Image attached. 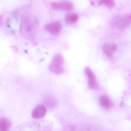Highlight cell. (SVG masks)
Wrapping results in <instances>:
<instances>
[{"instance_id":"6da1fadb","label":"cell","mask_w":131,"mask_h":131,"mask_svg":"<svg viewBox=\"0 0 131 131\" xmlns=\"http://www.w3.org/2000/svg\"><path fill=\"white\" fill-rule=\"evenodd\" d=\"M20 29L22 34L25 38L33 41L37 29V22L33 17L28 15H25L21 18Z\"/></svg>"},{"instance_id":"7a4b0ae2","label":"cell","mask_w":131,"mask_h":131,"mask_svg":"<svg viewBox=\"0 0 131 131\" xmlns=\"http://www.w3.org/2000/svg\"><path fill=\"white\" fill-rule=\"evenodd\" d=\"M64 63V59L62 55L60 54H57L53 58L48 68L50 71L56 74H61L64 71L63 66Z\"/></svg>"},{"instance_id":"3957f363","label":"cell","mask_w":131,"mask_h":131,"mask_svg":"<svg viewBox=\"0 0 131 131\" xmlns=\"http://www.w3.org/2000/svg\"><path fill=\"white\" fill-rule=\"evenodd\" d=\"M85 73L88 79L89 86L92 89H95L98 87V84L97 78L93 71L89 67L85 68Z\"/></svg>"},{"instance_id":"277c9868","label":"cell","mask_w":131,"mask_h":131,"mask_svg":"<svg viewBox=\"0 0 131 131\" xmlns=\"http://www.w3.org/2000/svg\"><path fill=\"white\" fill-rule=\"evenodd\" d=\"M47 113V108L43 105H38L35 107L32 113V116L35 119H40L45 116Z\"/></svg>"},{"instance_id":"5b68a950","label":"cell","mask_w":131,"mask_h":131,"mask_svg":"<svg viewBox=\"0 0 131 131\" xmlns=\"http://www.w3.org/2000/svg\"><path fill=\"white\" fill-rule=\"evenodd\" d=\"M45 28L51 34L58 35L61 31L62 26L59 22H55L47 25Z\"/></svg>"},{"instance_id":"8992f818","label":"cell","mask_w":131,"mask_h":131,"mask_svg":"<svg viewBox=\"0 0 131 131\" xmlns=\"http://www.w3.org/2000/svg\"><path fill=\"white\" fill-rule=\"evenodd\" d=\"M131 23V14L124 17L121 16L117 27L121 30H124Z\"/></svg>"},{"instance_id":"52a82bcc","label":"cell","mask_w":131,"mask_h":131,"mask_svg":"<svg viewBox=\"0 0 131 131\" xmlns=\"http://www.w3.org/2000/svg\"><path fill=\"white\" fill-rule=\"evenodd\" d=\"M117 47L115 44L105 43L102 47V51L105 55L108 58H111L113 56V53L116 50Z\"/></svg>"},{"instance_id":"ba28073f","label":"cell","mask_w":131,"mask_h":131,"mask_svg":"<svg viewBox=\"0 0 131 131\" xmlns=\"http://www.w3.org/2000/svg\"><path fill=\"white\" fill-rule=\"evenodd\" d=\"M99 102L101 106L106 110L110 108L112 105V104L110 99L105 95H102L99 97Z\"/></svg>"},{"instance_id":"9c48e42d","label":"cell","mask_w":131,"mask_h":131,"mask_svg":"<svg viewBox=\"0 0 131 131\" xmlns=\"http://www.w3.org/2000/svg\"><path fill=\"white\" fill-rule=\"evenodd\" d=\"M45 104L49 108H53L57 105L56 99L51 95H47L44 99Z\"/></svg>"},{"instance_id":"30bf717a","label":"cell","mask_w":131,"mask_h":131,"mask_svg":"<svg viewBox=\"0 0 131 131\" xmlns=\"http://www.w3.org/2000/svg\"><path fill=\"white\" fill-rule=\"evenodd\" d=\"M10 127V124L8 120L2 118H0V131H7Z\"/></svg>"},{"instance_id":"8fae6325","label":"cell","mask_w":131,"mask_h":131,"mask_svg":"<svg viewBox=\"0 0 131 131\" xmlns=\"http://www.w3.org/2000/svg\"><path fill=\"white\" fill-rule=\"evenodd\" d=\"M78 15L75 14L70 13L66 15L65 21L67 23L73 24L75 23L78 20Z\"/></svg>"},{"instance_id":"7c38bea8","label":"cell","mask_w":131,"mask_h":131,"mask_svg":"<svg viewBox=\"0 0 131 131\" xmlns=\"http://www.w3.org/2000/svg\"><path fill=\"white\" fill-rule=\"evenodd\" d=\"M60 4V9L64 10H71L72 8L71 4L68 2H63L59 3Z\"/></svg>"},{"instance_id":"4fadbf2b","label":"cell","mask_w":131,"mask_h":131,"mask_svg":"<svg viewBox=\"0 0 131 131\" xmlns=\"http://www.w3.org/2000/svg\"><path fill=\"white\" fill-rule=\"evenodd\" d=\"M101 2L110 8H112L114 6V0H101Z\"/></svg>"},{"instance_id":"5bb4252c","label":"cell","mask_w":131,"mask_h":131,"mask_svg":"<svg viewBox=\"0 0 131 131\" xmlns=\"http://www.w3.org/2000/svg\"><path fill=\"white\" fill-rule=\"evenodd\" d=\"M76 127L74 125H65L64 126L63 130L64 131H75L76 130Z\"/></svg>"},{"instance_id":"9a60e30c","label":"cell","mask_w":131,"mask_h":131,"mask_svg":"<svg viewBox=\"0 0 131 131\" xmlns=\"http://www.w3.org/2000/svg\"><path fill=\"white\" fill-rule=\"evenodd\" d=\"M51 6L53 8L55 9H60V4L58 2H53L51 4Z\"/></svg>"},{"instance_id":"2e32d148","label":"cell","mask_w":131,"mask_h":131,"mask_svg":"<svg viewBox=\"0 0 131 131\" xmlns=\"http://www.w3.org/2000/svg\"><path fill=\"white\" fill-rule=\"evenodd\" d=\"M2 20V17L0 15V23L1 21Z\"/></svg>"}]
</instances>
